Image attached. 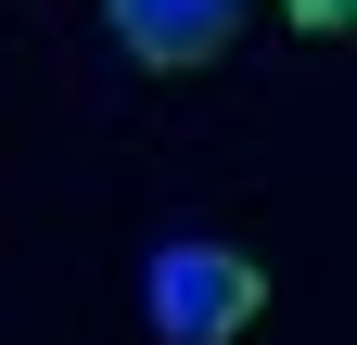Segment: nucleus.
I'll list each match as a JSON object with an SVG mask.
<instances>
[{
	"instance_id": "obj_1",
	"label": "nucleus",
	"mask_w": 357,
	"mask_h": 345,
	"mask_svg": "<svg viewBox=\"0 0 357 345\" xmlns=\"http://www.w3.org/2000/svg\"><path fill=\"white\" fill-rule=\"evenodd\" d=\"M255 307H268V269L243 243H153V269H141L153 345H243Z\"/></svg>"
},
{
	"instance_id": "obj_2",
	"label": "nucleus",
	"mask_w": 357,
	"mask_h": 345,
	"mask_svg": "<svg viewBox=\"0 0 357 345\" xmlns=\"http://www.w3.org/2000/svg\"><path fill=\"white\" fill-rule=\"evenodd\" d=\"M102 13H115V38H128L141 64L178 77V64H217V52H230L255 0H102Z\"/></svg>"
},
{
	"instance_id": "obj_3",
	"label": "nucleus",
	"mask_w": 357,
	"mask_h": 345,
	"mask_svg": "<svg viewBox=\"0 0 357 345\" xmlns=\"http://www.w3.org/2000/svg\"><path fill=\"white\" fill-rule=\"evenodd\" d=\"M281 13H294V26H319V38H332V26H357V0H281Z\"/></svg>"
}]
</instances>
